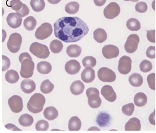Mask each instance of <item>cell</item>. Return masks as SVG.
Returning <instances> with one entry per match:
<instances>
[{"label": "cell", "mask_w": 156, "mask_h": 133, "mask_svg": "<svg viewBox=\"0 0 156 133\" xmlns=\"http://www.w3.org/2000/svg\"><path fill=\"white\" fill-rule=\"evenodd\" d=\"M138 1H139V0H132L131 1H132V2H137Z\"/></svg>", "instance_id": "55"}, {"label": "cell", "mask_w": 156, "mask_h": 133, "mask_svg": "<svg viewBox=\"0 0 156 133\" xmlns=\"http://www.w3.org/2000/svg\"><path fill=\"white\" fill-rule=\"evenodd\" d=\"M53 28L52 25L48 22H45L37 29L35 33V37L39 40H43L51 36Z\"/></svg>", "instance_id": "7"}, {"label": "cell", "mask_w": 156, "mask_h": 133, "mask_svg": "<svg viewBox=\"0 0 156 133\" xmlns=\"http://www.w3.org/2000/svg\"><path fill=\"white\" fill-rule=\"evenodd\" d=\"M20 88L22 91L26 94H31L35 91L36 88L35 82L30 79H25L20 83Z\"/></svg>", "instance_id": "17"}, {"label": "cell", "mask_w": 156, "mask_h": 133, "mask_svg": "<svg viewBox=\"0 0 156 133\" xmlns=\"http://www.w3.org/2000/svg\"><path fill=\"white\" fill-rule=\"evenodd\" d=\"M68 125L70 131H79L81 128V121L77 116H73L69 120Z\"/></svg>", "instance_id": "27"}, {"label": "cell", "mask_w": 156, "mask_h": 133, "mask_svg": "<svg viewBox=\"0 0 156 133\" xmlns=\"http://www.w3.org/2000/svg\"><path fill=\"white\" fill-rule=\"evenodd\" d=\"M155 73H151L147 76V82L150 88L152 90H155Z\"/></svg>", "instance_id": "44"}, {"label": "cell", "mask_w": 156, "mask_h": 133, "mask_svg": "<svg viewBox=\"0 0 156 133\" xmlns=\"http://www.w3.org/2000/svg\"><path fill=\"white\" fill-rule=\"evenodd\" d=\"M9 106L11 110L14 113H20L23 109V101L18 95H13L8 100Z\"/></svg>", "instance_id": "12"}, {"label": "cell", "mask_w": 156, "mask_h": 133, "mask_svg": "<svg viewBox=\"0 0 156 133\" xmlns=\"http://www.w3.org/2000/svg\"><path fill=\"white\" fill-rule=\"evenodd\" d=\"M46 103V99L44 95L36 93L32 95L27 103L28 110L33 114H39L41 112Z\"/></svg>", "instance_id": "2"}, {"label": "cell", "mask_w": 156, "mask_h": 133, "mask_svg": "<svg viewBox=\"0 0 156 133\" xmlns=\"http://www.w3.org/2000/svg\"><path fill=\"white\" fill-rule=\"evenodd\" d=\"M141 125L140 121L136 117H132L126 124V131H140Z\"/></svg>", "instance_id": "19"}, {"label": "cell", "mask_w": 156, "mask_h": 133, "mask_svg": "<svg viewBox=\"0 0 156 133\" xmlns=\"http://www.w3.org/2000/svg\"><path fill=\"white\" fill-rule=\"evenodd\" d=\"M34 122V119L32 116L25 114H22L19 118V123L23 127H30Z\"/></svg>", "instance_id": "28"}, {"label": "cell", "mask_w": 156, "mask_h": 133, "mask_svg": "<svg viewBox=\"0 0 156 133\" xmlns=\"http://www.w3.org/2000/svg\"><path fill=\"white\" fill-rule=\"evenodd\" d=\"M135 104L137 107H143L147 103V96L143 93H138L134 97Z\"/></svg>", "instance_id": "29"}, {"label": "cell", "mask_w": 156, "mask_h": 133, "mask_svg": "<svg viewBox=\"0 0 156 133\" xmlns=\"http://www.w3.org/2000/svg\"><path fill=\"white\" fill-rule=\"evenodd\" d=\"M2 71L5 72L7 70L10 66V60L9 58L5 55L2 56Z\"/></svg>", "instance_id": "45"}, {"label": "cell", "mask_w": 156, "mask_h": 133, "mask_svg": "<svg viewBox=\"0 0 156 133\" xmlns=\"http://www.w3.org/2000/svg\"><path fill=\"white\" fill-rule=\"evenodd\" d=\"M101 94L109 102H114L117 99V94L113 88L110 85H105L101 89Z\"/></svg>", "instance_id": "14"}, {"label": "cell", "mask_w": 156, "mask_h": 133, "mask_svg": "<svg viewBox=\"0 0 156 133\" xmlns=\"http://www.w3.org/2000/svg\"><path fill=\"white\" fill-rule=\"evenodd\" d=\"M121 12L120 7L117 2L109 3L104 9L103 14L106 19H113L117 17Z\"/></svg>", "instance_id": "8"}, {"label": "cell", "mask_w": 156, "mask_h": 133, "mask_svg": "<svg viewBox=\"0 0 156 133\" xmlns=\"http://www.w3.org/2000/svg\"><path fill=\"white\" fill-rule=\"evenodd\" d=\"M22 19L16 13H10L7 17V22L9 26L13 29L19 28L22 24Z\"/></svg>", "instance_id": "16"}, {"label": "cell", "mask_w": 156, "mask_h": 133, "mask_svg": "<svg viewBox=\"0 0 156 133\" xmlns=\"http://www.w3.org/2000/svg\"><path fill=\"white\" fill-rule=\"evenodd\" d=\"M54 88V85L52 84L49 80L46 79L44 80L40 86V91L43 94H49L51 93Z\"/></svg>", "instance_id": "31"}, {"label": "cell", "mask_w": 156, "mask_h": 133, "mask_svg": "<svg viewBox=\"0 0 156 133\" xmlns=\"http://www.w3.org/2000/svg\"><path fill=\"white\" fill-rule=\"evenodd\" d=\"M132 61L131 58L127 56H122L118 62V69L122 75H127L132 70Z\"/></svg>", "instance_id": "11"}, {"label": "cell", "mask_w": 156, "mask_h": 133, "mask_svg": "<svg viewBox=\"0 0 156 133\" xmlns=\"http://www.w3.org/2000/svg\"><path fill=\"white\" fill-rule=\"evenodd\" d=\"M88 131H92V130H96V131H100V130L98 128V127H91V128H90L88 130Z\"/></svg>", "instance_id": "53"}, {"label": "cell", "mask_w": 156, "mask_h": 133, "mask_svg": "<svg viewBox=\"0 0 156 133\" xmlns=\"http://www.w3.org/2000/svg\"><path fill=\"white\" fill-rule=\"evenodd\" d=\"M147 57L150 59L155 58V47L152 46H150L146 51Z\"/></svg>", "instance_id": "47"}, {"label": "cell", "mask_w": 156, "mask_h": 133, "mask_svg": "<svg viewBox=\"0 0 156 133\" xmlns=\"http://www.w3.org/2000/svg\"><path fill=\"white\" fill-rule=\"evenodd\" d=\"M30 5L34 12H39L44 9L45 2L44 0H31Z\"/></svg>", "instance_id": "35"}, {"label": "cell", "mask_w": 156, "mask_h": 133, "mask_svg": "<svg viewBox=\"0 0 156 133\" xmlns=\"http://www.w3.org/2000/svg\"><path fill=\"white\" fill-rule=\"evenodd\" d=\"M29 13H30V9L25 4H23V6L21 8V9H20L18 11H16V13L17 14V15L21 18L25 17L27 15L29 14Z\"/></svg>", "instance_id": "43"}, {"label": "cell", "mask_w": 156, "mask_h": 133, "mask_svg": "<svg viewBox=\"0 0 156 133\" xmlns=\"http://www.w3.org/2000/svg\"><path fill=\"white\" fill-rule=\"evenodd\" d=\"M79 9V4L77 2H70L65 7V11L70 15H74L78 13Z\"/></svg>", "instance_id": "33"}, {"label": "cell", "mask_w": 156, "mask_h": 133, "mask_svg": "<svg viewBox=\"0 0 156 133\" xmlns=\"http://www.w3.org/2000/svg\"><path fill=\"white\" fill-rule=\"evenodd\" d=\"M5 79L6 81L10 83H15L19 80L20 76L17 72L11 70L7 71L5 73Z\"/></svg>", "instance_id": "30"}, {"label": "cell", "mask_w": 156, "mask_h": 133, "mask_svg": "<svg viewBox=\"0 0 156 133\" xmlns=\"http://www.w3.org/2000/svg\"><path fill=\"white\" fill-rule=\"evenodd\" d=\"M155 34L156 31L154 30L147 31V38L150 42L155 43Z\"/></svg>", "instance_id": "46"}, {"label": "cell", "mask_w": 156, "mask_h": 133, "mask_svg": "<svg viewBox=\"0 0 156 133\" xmlns=\"http://www.w3.org/2000/svg\"><path fill=\"white\" fill-rule=\"evenodd\" d=\"M22 42V36L19 33H15L10 35L7 41V48L10 52L15 54L20 50Z\"/></svg>", "instance_id": "6"}, {"label": "cell", "mask_w": 156, "mask_h": 133, "mask_svg": "<svg viewBox=\"0 0 156 133\" xmlns=\"http://www.w3.org/2000/svg\"><path fill=\"white\" fill-rule=\"evenodd\" d=\"M124 1H131L132 0H124Z\"/></svg>", "instance_id": "56"}, {"label": "cell", "mask_w": 156, "mask_h": 133, "mask_svg": "<svg viewBox=\"0 0 156 133\" xmlns=\"http://www.w3.org/2000/svg\"><path fill=\"white\" fill-rule=\"evenodd\" d=\"M23 25L27 30L33 31L37 25L36 19L33 16H29L24 20Z\"/></svg>", "instance_id": "34"}, {"label": "cell", "mask_w": 156, "mask_h": 133, "mask_svg": "<svg viewBox=\"0 0 156 133\" xmlns=\"http://www.w3.org/2000/svg\"><path fill=\"white\" fill-rule=\"evenodd\" d=\"M154 3H155V1H154L153 2V9L154 10H155V7H154Z\"/></svg>", "instance_id": "54"}, {"label": "cell", "mask_w": 156, "mask_h": 133, "mask_svg": "<svg viewBox=\"0 0 156 133\" xmlns=\"http://www.w3.org/2000/svg\"><path fill=\"white\" fill-rule=\"evenodd\" d=\"M111 120L110 115L106 112H101L98 114L96 122L100 127H105L109 125Z\"/></svg>", "instance_id": "20"}, {"label": "cell", "mask_w": 156, "mask_h": 133, "mask_svg": "<svg viewBox=\"0 0 156 133\" xmlns=\"http://www.w3.org/2000/svg\"><path fill=\"white\" fill-rule=\"evenodd\" d=\"M55 36L65 43L80 40L89 32L86 23L78 17H62L54 25Z\"/></svg>", "instance_id": "1"}, {"label": "cell", "mask_w": 156, "mask_h": 133, "mask_svg": "<svg viewBox=\"0 0 156 133\" xmlns=\"http://www.w3.org/2000/svg\"><path fill=\"white\" fill-rule=\"evenodd\" d=\"M139 37L137 34H130L124 44V49L126 52L133 54L136 51L139 43Z\"/></svg>", "instance_id": "10"}, {"label": "cell", "mask_w": 156, "mask_h": 133, "mask_svg": "<svg viewBox=\"0 0 156 133\" xmlns=\"http://www.w3.org/2000/svg\"><path fill=\"white\" fill-rule=\"evenodd\" d=\"M37 69L40 74L47 75L49 74L52 70L51 64L47 61H41L38 63Z\"/></svg>", "instance_id": "23"}, {"label": "cell", "mask_w": 156, "mask_h": 133, "mask_svg": "<svg viewBox=\"0 0 156 133\" xmlns=\"http://www.w3.org/2000/svg\"><path fill=\"white\" fill-rule=\"evenodd\" d=\"M119 49L114 45H105L102 49L103 55L108 59L117 58L119 55Z\"/></svg>", "instance_id": "13"}, {"label": "cell", "mask_w": 156, "mask_h": 133, "mask_svg": "<svg viewBox=\"0 0 156 133\" xmlns=\"http://www.w3.org/2000/svg\"><path fill=\"white\" fill-rule=\"evenodd\" d=\"M89 106L93 109H98L101 104V100L99 96V91L96 88H89L86 91Z\"/></svg>", "instance_id": "4"}, {"label": "cell", "mask_w": 156, "mask_h": 133, "mask_svg": "<svg viewBox=\"0 0 156 133\" xmlns=\"http://www.w3.org/2000/svg\"><path fill=\"white\" fill-rule=\"evenodd\" d=\"M34 67L35 64L33 61V59H25L21 63V68L20 71V76L25 79L32 77L34 73Z\"/></svg>", "instance_id": "5"}, {"label": "cell", "mask_w": 156, "mask_h": 133, "mask_svg": "<svg viewBox=\"0 0 156 133\" xmlns=\"http://www.w3.org/2000/svg\"><path fill=\"white\" fill-rule=\"evenodd\" d=\"M61 1V0H48V1L52 4H57L59 3Z\"/></svg>", "instance_id": "52"}, {"label": "cell", "mask_w": 156, "mask_h": 133, "mask_svg": "<svg viewBox=\"0 0 156 133\" xmlns=\"http://www.w3.org/2000/svg\"><path fill=\"white\" fill-rule=\"evenodd\" d=\"M85 89V85L83 82L80 80L73 82L70 86V91L75 95L81 94Z\"/></svg>", "instance_id": "21"}, {"label": "cell", "mask_w": 156, "mask_h": 133, "mask_svg": "<svg viewBox=\"0 0 156 133\" xmlns=\"http://www.w3.org/2000/svg\"><path fill=\"white\" fill-rule=\"evenodd\" d=\"M143 77L140 74L135 73L129 76V82L130 85L134 87L140 86L143 83Z\"/></svg>", "instance_id": "25"}, {"label": "cell", "mask_w": 156, "mask_h": 133, "mask_svg": "<svg viewBox=\"0 0 156 133\" xmlns=\"http://www.w3.org/2000/svg\"><path fill=\"white\" fill-rule=\"evenodd\" d=\"M49 128V123L45 120H40L36 124V129L37 131H46Z\"/></svg>", "instance_id": "40"}, {"label": "cell", "mask_w": 156, "mask_h": 133, "mask_svg": "<svg viewBox=\"0 0 156 133\" xmlns=\"http://www.w3.org/2000/svg\"><path fill=\"white\" fill-rule=\"evenodd\" d=\"M82 52V48L77 44H72L67 47L66 52L67 55L71 58H77L79 57Z\"/></svg>", "instance_id": "24"}, {"label": "cell", "mask_w": 156, "mask_h": 133, "mask_svg": "<svg viewBox=\"0 0 156 133\" xmlns=\"http://www.w3.org/2000/svg\"><path fill=\"white\" fill-rule=\"evenodd\" d=\"M135 110V105L133 103L126 104L122 107V112L127 116H131Z\"/></svg>", "instance_id": "39"}, {"label": "cell", "mask_w": 156, "mask_h": 133, "mask_svg": "<svg viewBox=\"0 0 156 133\" xmlns=\"http://www.w3.org/2000/svg\"><path fill=\"white\" fill-rule=\"evenodd\" d=\"M44 117L49 121H52L55 119L58 116V112L55 109V107L50 106L46 107L43 112Z\"/></svg>", "instance_id": "22"}, {"label": "cell", "mask_w": 156, "mask_h": 133, "mask_svg": "<svg viewBox=\"0 0 156 133\" xmlns=\"http://www.w3.org/2000/svg\"><path fill=\"white\" fill-rule=\"evenodd\" d=\"M81 68L80 63L76 60H70L66 62L65 65V70L66 72L71 75L78 73Z\"/></svg>", "instance_id": "15"}, {"label": "cell", "mask_w": 156, "mask_h": 133, "mask_svg": "<svg viewBox=\"0 0 156 133\" xmlns=\"http://www.w3.org/2000/svg\"><path fill=\"white\" fill-rule=\"evenodd\" d=\"M126 26L127 28L132 31H137L140 29V23L137 19L130 18L127 21Z\"/></svg>", "instance_id": "32"}, {"label": "cell", "mask_w": 156, "mask_h": 133, "mask_svg": "<svg viewBox=\"0 0 156 133\" xmlns=\"http://www.w3.org/2000/svg\"><path fill=\"white\" fill-rule=\"evenodd\" d=\"M97 61L95 58L91 56H88L82 59V64L84 67L93 68L96 65Z\"/></svg>", "instance_id": "37"}, {"label": "cell", "mask_w": 156, "mask_h": 133, "mask_svg": "<svg viewBox=\"0 0 156 133\" xmlns=\"http://www.w3.org/2000/svg\"><path fill=\"white\" fill-rule=\"evenodd\" d=\"M155 110H154L153 112L149 116L150 123L153 125H155Z\"/></svg>", "instance_id": "50"}, {"label": "cell", "mask_w": 156, "mask_h": 133, "mask_svg": "<svg viewBox=\"0 0 156 133\" xmlns=\"http://www.w3.org/2000/svg\"><path fill=\"white\" fill-rule=\"evenodd\" d=\"M93 37L98 43H101L106 40L107 33L103 29L98 28L93 33Z\"/></svg>", "instance_id": "26"}, {"label": "cell", "mask_w": 156, "mask_h": 133, "mask_svg": "<svg viewBox=\"0 0 156 133\" xmlns=\"http://www.w3.org/2000/svg\"><path fill=\"white\" fill-rule=\"evenodd\" d=\"M98 77L103 82H112L116 79V75L113 70L107 67H101L98 71Z\"/></svg>", "instance_id": "9"}, {"label": "cell", "mask_w": 156, "mask_h": 133, "mask_svg": "<svg viewBox=\"0 0 156 133\" xmlns=\"http://www.w3.org/2000/svg\"><path fill=\"white\" fill-rule=\"evenodd\" d=\"M27 58H30V59H32L30 55V54L27 52H23L22 54H21L20 55V57H19V60H20V63L22 62V61L25 59H27Z\"/></svg>", "instance_id": "48"}, {"label": "cell", "mask_w": 156, "mask_h": 133, "mask_svg": "<svg viewBox=\"0 0 156 133\" xmlns=\"http://www.w3.org/2000/svg\"><path fill=\"white\" fill-rule=\"evenodd\" d=\"M5 127L10 130H14V131H21V130L18 128L16 126L12 124H7L5 125Z\"/></svg>", "instance_id": "49"}, {"label": "cell", "mask_w": 156, "mask_h": 133, "mask_svg": "<svg viewBox=\"0 0 156 133\" xmlns=\"http://www.w3.org/2000/svg\"><path fill=\"white\" fill-rule=\"evenodd\" d=\"M23 3L20 0H10L9 2L8 6L10 7L12 10L15 11H18L23 6Z\"/></svg>", "instance_id": "41"}, {"label": "cell", "mask_w": 156, "mask_h": 133, "mask_svg": "<svg viewBox=\"0 0 156 133\" xmlns=\"http://www.w3.org/2000/svg\"><path fill=\"white\" fill-rule=\"evenodd\" d=\"M63 48V44L59 40H54L50 43L51 51L54 54H58Z\"/></svg>", "instance_id": "36"}, {"label": "cell", "mask_w": 156, "mask_h": 133, "mask_svg": "<svg viewBox=\"0 0 156 133\" xmlns=\"http://www.w3.org/2000/svg\"><path fill=\"white\" fill-rule=\"evenodd\" d=\"M30 51L36 57L41 59H46L50 55L48 46L38 42H34L31 44L30 47Z\"/></svg>", "instance_id": "3"}, {"label": "cell", "mask_w": 156, "mask_h": 133, "mask_svg": "<svg viewBox=\"0 0 156 133\" xmlns=\"http://www.w3.org/2000/svg\"><path fill=\"white\" fill-rule=\"evenodd\" d=\"M95 71L93 68L87 67L81 73V79L85 83H91L95 79Z\"/></svg>", "instance_id": "18"}, {"label": "cell", "mask_w": 156, "mask_h": 133, "mask_svg": "<svg viewBox=\"0 0 156 133\" xmlns=\"http://www.w3.org/2000/svg\"><path fill=\"white\" fill-rule=\"evenodd\" d=\"M140 70L142 72L144 73H147L150 72L153 68V64L152 63L148 61V60H144L142 61L140 65H139Z\"/></svg>", "instance_id": "38"}, {"label": "cell", "mask_w": 156, "mask_h": 133, "mask_svg": "<svg viewBox=\"0 0 156 133\" xmlns=\"http://www.w3.org/2000/svg\"><path fill=\"white\" fill-rule=\"evenodd\" d=\"M135 10L140 13H145L148 10V5L145 2H139L135 5Z\"/></svg>", "instance_id": "42"}, {"label": "cell", "mask_w": 156, "mask_h": 133, "mask_svg": "<svg viewBox=\"0 0 156 133\" xmlns=\"http://www.w3.org/2000/svg\"><path fill=\"white\" fill-rule=\"evenodd\" d=\"M94 2L97 6L101 7L105 4V2H106V0H94Z\"/></svg>", "instance_id": "51"}]
</instances>
